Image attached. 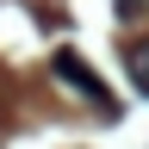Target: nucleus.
Listing matches in <instances>:
<instances>
[{
	"label": "nucleus",
	"mask_w": 149,
	"mask_h": 149,
	"mask_svg": "<svg viewBox=\"0 0 149 149\" xmlns=\"http://www.w3.org/2000/svg\"><path fill=\"white\" fill-rule=\"evenodd\" d=\"M50 68H56V81H68V87L81 93L93 112H100V118H118V100L106 93V81H100V74H93V68H87L74 50H56V56H50Z\"/></svg>",
	"instance_id": "1"
},
{
	"label": "nucleus",
	"mask_w": 149,
	"mask_h": 149,
	"mask_svg": "<svg viewBox=\"0 0 149 149\" xmlns=\"http://www.w3.org/2000/svg\"><path fill=\"white\" fill-rule=\"evenodd\" d=\"M124 62H130V81H137V87L149 93V37H143V44H130V50H124Z\"/></svg>",
	"instance_id": "2"
},
{
	"label": "nucleus",
	"mask_w": 149,
	"mask_h": 149,
	"mask_svg": "<svg viewBox=\"0 0 149 149\" xmlns=\"http://www.w3.org/2000/svg\"><path fill=\"white\" fill-rule=\"evenodd\" d=\"M143 6H149V0H118V19H137Z\"/></svg>",
	"instance_id": "3"
}]
</instances>
